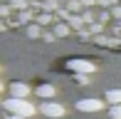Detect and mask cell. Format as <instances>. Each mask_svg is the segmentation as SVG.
I'll list each match as a JSON object with an SVG mask.
<instances>
[{
  "instance_id": "obj_1",
  "label": "cell",
  "mask_w": 121,
  "mask_h": 119,
  "mask_svg": "<svg viewBox=\"0 0 121 119\" xmlns=\"http://www.w3.org/2000/svg\"><path fill=\"white\" fill-rule=\"evenodd\" d=\"M3 109L8 112V114H17V117L30 119V117L37 112V107L32 104L30 99H20V97H8V99H3Z\"/></svg>"
},
{
  "instance_id": "obj_2",
  "label": "cell",
  "mask_w": 121,
  "mask_h": 119,
  "mask_svg": "<svg viewBox=\"0 0 121 119\" xmlns=\"http://www.w3.org/2000/svg\"><path fill=\"white\" fill-rule=\"evenodd\" d=\"M40 114H45L49 119H59V117H64V107L59 104V102H52V99H45L40 104Z\"/></svg>"
},
{
  "instance_id": "obj_3",
  "label": "cell",
  "mask_w": 121,
  "mask_h": 119,
  "mask_svg": "<svg viewBox=\"0 0 121 119\" xmlns=\"http://www.w3.org/2000/svg\"><path fill=\"white\" fill-rule=\"evenodd\" d=\"M77 109L84 112V114H94V112H101V109H104V102H101V99H94V97L77 99Z\"/></svg>"
},
{
  "instance_id": "obj_4",
  "label": "cell",
  "mask_w": 121,
  "mask_h": 119,
  "mask_svg": "<svg viewBox=\"0 0 121 119\" xmlns=\"http://www.w3.org/2000/svg\"><path fill=\"white\" fill-rule=\"evenodd\" d=\"M67 67L72 69L74 74H91V72H96V64L89 62V60H69Z\"/></svg>"
},
{
  "instance_id": "obj_5",
  "label": "cell",
  "mask_w": 121,
  "mask_h": 119,
  "mask_svg": "<svg viewBox=\"0 0 121 119\" xmlns=\"http://www.w3.org/2000/svg\"><path fill=\"white\" fill-rule=\"evenodd\" d=\"M27 94H30V87H27L25 82H13V84H10V97H20V99H25Z\"/></svg>"
},
{
  "instance_id": "obj_6",
  "label": "cell",
  "mask_w": 121,
  "mask_h": 119,
  "mask_svg": "<svg viewBox=\"0 0 121 119\" xmlns=\"http://www.w3.org/2000/svg\"><path fill=\"white\" fill-rule=\"evenodd\" d=\"M35 92H37V97H40V99H52V97L57 94V89H54L52 84H40Z\"/></svg>"
},
{
  "instance_id": "obj_7",
  "label": "cell",
  "mask_w": 121,
  "mask_h": 119,
  "mask_svg": "<svg viewBox=\"0 0 121 119\" xmlns=\"http://www.w3.org/2000/svg\"><path fill=\"white\" fill-rule=\"evenodd\" d=\"M106 102L109 104H121V89H109L106 92Z\"/></svg>"
},
{
  "instance_id": "obj_8",
  "label": "cell",
  "mask_w": 121,
  "mask_h": 119,
  "mask_svg": "<svg viewBox=\"0 0 121 119\" xmlns=\"http://www.w3.org/2000/svg\"><path fill=\"white\" fill-rule=\"evenodd\" d=\"M109 117H111V119H121V104H111V109H109Z\"/></svg>"
},
{
  "instance_id": "obj_9",
  "label": "cell",
  "mask_w": 121,
  "mask_h": 119,
  "mask_svg": "<svg viewBox=\"0 0 121 119\" xmlns=\"http://www.w3.org/2000/svg\"><path fill=\"white\" fill-rule=\"evenodd\" d=\"M74 79L79 84H89V74H74Z\"/></svg>"
},
{
  "instance_id": "obj_10",
  "label": "cell",
  "mask_w": 121,
  "mask_h": 119,
  "mask_svg": "<svg viewBox=\"0 0 121 119\" xmlns=\"http://www.w3.org/2000/svg\"><path fill=\"white\" fill-rule=\"evenodd\" d=\"M5 119H25V117H17V114H5Z\"/></svg>"
}]
</instances>
